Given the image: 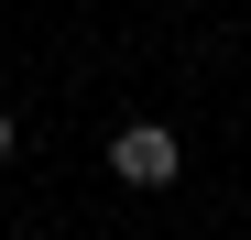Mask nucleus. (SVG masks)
Returning <instances> with one entry per match:
<instances>
[{
    "mask_svg": "<svg viewBox=\"0 0 251 240\" xmlns=\"http://www.w3.org/2000/svg\"><path fill=\"white\" fill-rule=\"evenodd\" d=\"M175 164H186V142L164 131V120H120L109 131V175L120 186H175Z\"/></svg>",
    "mask_w": 251,
    "mask_h": 240,
    "instance_id": "nucleus-1",
    "label": "nucleus"
},
{
    "mask_svg": "<svg viewBox=\"0 0 251 240\" xmlns=\"http://www.w3.org/2000/svg\"><path fill=\"white\" fill-rule=\"evenodd\" d=\"M11 153H22V120H11V109H0V164H11Z\"/></svg>",
    "mask_w": 251,
    "mask_h": 240,
    "instance_id": "nucleus-2",
    "label": "nucleus"
}]
</instances>
